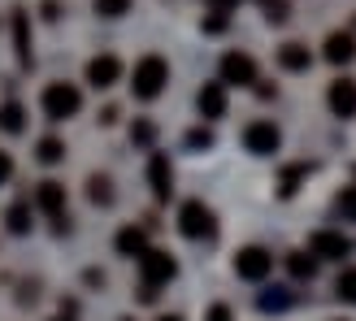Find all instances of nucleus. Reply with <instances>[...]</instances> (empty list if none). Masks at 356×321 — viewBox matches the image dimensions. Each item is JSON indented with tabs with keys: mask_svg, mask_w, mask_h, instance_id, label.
I'll list each match as a JSON object with an SVG mask.
<instances>
[{
	"mask_svg": "<svg viewBox=\"0 0 356 321\" xmlns=\"http://www.w3.org/2000/svg\"><path fill=\"white\" fill-rule=\"evenodd\" d=\"M165 83H170V65H165V57L148 52V57L135 61V74H131V92H135V100H156V96L165 92Z\"/></svg>",
	"mask_w": 356,
	"mask_h": 321,
	"instance_id": "nucleus-1",
	"label": "nucleus"
},
{
	"mask_svg": "<svg viewBox=\"0 0 356 321\" xmlns=\"http://www.w3.org/2000/svg\"><path fill=\"white\" fill-rule=\"evenodd\" d=\"M178 230L195 243H209V239H218V217H213V208L204 200H187L178 208Z\"/></svg>",
	"mask_w": 356,
	"mask_h": 321,
	"instance_id": "nucleus-2",
	"label": "nucleus"
},
{
	"mask_svg": "<svg viewBox=\"0 0 356 321\" xmlns=\"http://www.w3.org/2000/svg\"><path fill=\"white\" fill-rule=\"evenodd\" d=\"M40 104H44V117L48 122H65V117H74L83 109V92H79L74 83H48Z\"/></svg>",
	"mask_w": 356,
	"mask_h": 321,
	"instance_id": "nucleus-3",
	"label": "nucleus"
},
{
	"mask_svg": "<svg viewBox=\"0 0 356 321\" xmlns=\"http://www.w3.org/2000/svg\"><path fill=\"white\" fill-rule=\"evenodd\" d=\"M178 278V261L170 256V252H161V247H148L144 256H139V282L144 287H156L161 291L165 282H174Z\"/></svg>",
	"mask_w": 356,
	"mask_h": 321,
	"instance_id": "nucleus-4",
	"label": "nucleus"
},
{
	"mask_svg": "<svg viewBox=\"0 0 356 321\" xmlns=\"http://www.w3.org/2000/svg\"><path fill=\"white\" fill-rule=\"evenodd\" d=\"M243 148L252 152V156H274L282 148V131L274 126V122H248L243 126Z\"/></svg>",
	"mask_w": 356,
	"mask_h": 321,
	"instance_id": "nucleus-5",
	"label": "nucleus"
},
{
	"mask_svg": "<svg viewBox=\"0 0 356 321\" xmlns=\"http://www.w3.org/2000/svg\"><path fill=\"white\" fill-rule=\"evenodd\" d=\"M35 208H40L44 217L57 222V230H70V217H65V187H61V183L44 178V183L35 187Z\"/></svg>",
	"mask_w": 356,
	"mask_h": 321,
	"instance_id": "nucleus-6",
	"label": "nucleus"
},
{
	"mask_svg": "<svg viewBox=\"0 0 356 321\" xmlns=\"http://www.w3.org/2000/svg\"><path fill=\"white\" fill-rule=\"evenodd\" d=\"M235 274L243 282H265L274 274V256L265 252V247H239L235 252Z\"/></svg>",
	"mask_w": 356,
	"mask_h": 321,
	"instance_id": "nucleus-7",
	"label": "nucleus"
},
{
	"mask_svg": "<svg viewBox=\"0 0 356 321\" xmlns=\"http://www.w3.org/2000/svg\"><path fill=\"white\" fill-rule=\"evenodd\" d=\"M222 83L226 87H252L257 83V61L248 52H226L222 57Z\"/></svg>",
	"mask_w": 356,
	"mask_h": 321,
	"instance_id": "nucleus-8",
	"label": "nucleus"
},
{
	"mask_svg": "<svg viewBox=\"0 0 356 321\" xmlns=\"http://www.w3.org/2000/svg\"><path fill=\"white\" fill-rule=\"evenodd\" d=\"M309 252H313L317 261H343V256L352 252V239L339 235V230H317V235L309 239Z\"/></svg>",
	"mask_w": 356,
	"mask_h": 321,
	"instance_id": "nucleus-9",
	"label": "nucleus"
},
{
	"mask_svg": "<svg viewBox=\"0 0 356 321\" xmlns=\"http://www.w3.org/2000/svg\"><path fill=\"white\" fill-rule=\"evenodd\" d=\"M148 187H152V195L161 204L174 195V170H170V156L165 152H152L148 156Z\"/></svg>",
	"mask_w": 356,
	"mask_h": 321,
	"instance_id": "nucleus-10",
	"label": "nucleus"
},
{
	"mask_svg": "<svg viewBox=\"0 0 356 321\" xmlns=\"http://www.w3.org/2000/svg\"><path fill=\"white\" fill-rule=\"evenodd\" d=\"M118 79H122V61L113 57V52H104V57H92V61H87V83H92L96 92H109Z\"/></svg>",
	"mask_w": 356,
	"mask_h": 321,
	"instance_id": "nucleus-11",
	"label": "nucleus"
},
{
	"mask_svg": "<svg viewBox=\"0 0 356 321\" xmlns=\"http://www.w3.org/2000/svg\"><path fill=\"white\" fill-rule=\"evenodd\" d=\"M326 104H330V113L334 117H356V79H334L330 83V92H326Z\"/></svg>",
	"mask_w": 356,
	"mask_h": 321,
	"instance_id": "nucleus-12",
	"label": "nucleus"
},
{
	"mask_svg": "<svg viewBox=\"0 0 356 321\" xmlns=\"http://www.w3.org/2000/svg\"><path fill=\"white\" fill-rule=\"evenodd\" d=\"M322 57H326L330 65H348V61H356V35H352V31H334V35H326Z\"/></svg>",
	"mask_w": 356,
	"mask_h": 321,
	"instance_id": "nucleus-13",
	"label": "nucleus"
},
{
	"mask_svg": "<svg viewBox=\"0 0 356 321\" xmlns=\"http://www.w3.org/2000/svg\"><path fill=\"white\" fill-rule=\"evenodd\" d=\"M195 104H200V117H209V122L226 117V83H204Z\"/></svg>",
	"mask_w": 356,
	"mask_h": 321,
	"instance_id": "nucleus-14",
	"label": "nucleus"
},
{
	"mask_svg": "<svg viewBox=\"0 0 356 321\" xmlns=\"http://www.w3.org/2000/svg\"><path fill=\"white\" fill-rule=\"evenodd\" d=\"M13 52H17V65H31V17L26 9H13Z\"/></svg>",
	"mask_w": 356,
	"mask_h": 321,
	"instance_id": "nucleus-15",
	"label": "nucleus"
},
{
	"mask_svg": "<svg viewBox=\"0 0 356 321\" xmlns=\"http://www.w3.org/2000/svg\"><path fill=\"white\" fill-rule=\"evenodd\" d=\"M118 252L122 256H131V261H139V256H144L148 252V230L144 226H127V230H118Z\"/></svg>",
	"mask_w": 356,
	"mask_h": 321,
	"instance_id": "nucleus-16",
	"label": "nucleus"
},
{
	"mask_svg": "<svg viewBox=\"0 0 356 321\" xmlns=\"http://www.w3.org/2000/svg\"><path fill=\"white\" fill-rule=\"evenodd\" d=\"M278 65L287 69V74H305V69L313 65V52H309L305 44H296V40H291V44H282V48H278Z\"/></svg>",
	"mask_w": 356,
	"mask_h": 321,
	"instance_id": "nucleus-17",
	"label": "nucleus"
},
{
	"mask_svg": "<svg viewBox=\"0 0 356 321\" xmlns=\"http://www.w3.org/2000/svg\"><path fill=\"white\" fill-rule=\"evenodd\" d=\"M0 131H5V135H22V131H26V109H22L17 100H5V104H0Z\"/></svg>",
	"mask_w": 356,
	"mask_h": 321,
	"instance_id": "nucleus-18",
	"label": "nucleus"
},
{
	"mask_svg": "<svg viewBox=\"0 0 356 321\" xmlns=\"http://www.w3.org/2000/svg\"><path fill=\"white\" fill-rule=\"evenodd\" d=\"M291 299H296V295H291L287 287H265V291L257 295V308H261V313H282V308H291Z\"/></svg>",
	"mask_w": 356,
	"mask_h": 321,
	"instance_id": "nucleus-19",
	"label": "nucleus"
},
{
	"mask_svg": "<svg viewBox=\"0 0 356 321\" xmlns=\"http://www.w3.org/2000/svg\"><path fill=\"white\" fill-rule=\"evenodd\" d=\"M287 270H291L296 282H313L317 278V256L313 252H291L287 256Z\"/></svg>",
	"mask_w": 356,
	"mask_h": 321,
	"instance_id": "nucleus-20",
	"label": "nucleus"
},
{
	"mask_svg": "<svg viewBox=\"0 0 356 321\" xmlns=\"http://www.w3.org/2000/svg\"><path fill=\"white\" fill-rule=\"evenodd\" d=\"M87 200L100 204V208H109L113 204V183L104 174H92V178H87Z\"/></svg>",
	"mask_w": 356,
	"mask_h": 321,
	"instance_id": "nucleus-21",
	"label": "nucleus"
},
{
	"mask_svg": "<svg viewBox=\"0 0 356 321\" xmlns=\"http://www.w3.org/2000/svg\"><path fill=\"white\" fill-rule=\"evenodd\" d=\"M305 178H309V165H287V170H282V178H278V195H282V200H291Z\"/></svg>",
	"mask_w": 356,
	"mask_h": 321,
	"instance_id": "nucleus-22",
	"label": "nucleus"
},
{
	"mask_svg": "<svg viewBox=\"0 0 356 321\" xmlns=\"http://www.w3.org/2000/svg\"><path fill=\"white\" fill-rule=\"evenodd\" d=\"M5 226H9V235H31V204H13L5 213Z\"/></svg>",
	"mask_w": 356,
	"mask_h": 321,
	"instance_id": "nucleus-23",
	"label": "nucleus"
},
{
	"mask_svg": "<svg viewBox=\"0 0 356 321\" xmlns=\"http://www.w3.org/2000/svg\"><path fill=\"white\" fill-rule=\"evenodd\" d=\"M35 156H40L44 165H57V160L65 156V144H61L57 135H48V139H40V148H35Z\"/></svg>",
	"mask_w": 356,
	"mask_h": 321,
	"instance_id": "nucleus-24",
	"label": "nucleus"
},
{
	"mask_svg": "<svg viewBox=\"0 0 356 321\" xmlns=\"http://www.w3.org/2000/svg\"><path fill=\"white\" fill-rule=\"evenodd\" d=\"M334 295H339L343 304H356V265H348V270L339 274V282H334Z\"/></svg>",
	"mask_w": 356,
	"mask_h": 321,
	"instance_id": "nucleus-25",
	"label": "nucleus"
},
{
	"mask_svg": "<svg viewBox=\"0 0 356 321\" xmlns=\"http://www.w3.org/2000/svg\"><path fill=\"white\" fill-rule=\"evenodd\" d=\"M131 144H139V148H152L156 144V126H152L148 117H139L135 126H131Z\"/></svg>",
	"mask_w": 356,
	"mask_h": 321,
	"instance_id": "nucleus-26",
	"label": "nucleus"
},
{
	"mask_svg": "<svg viewBox=\"0 0 356 321\" xmlns=\"http://www.w3.org/2000/svg\"><path fill=\"white\" fill-rule=\"evenodd\" d=\"M92 9L100 17H122V13H131V0H92Z\"/></svg>",
	"mask_w": 356,
	"mask_h": 321,
	"instance_id": "nucleus-27",
	"label": "nucleus"
},
{
	"mask_svg": "<svg viewBox=\"0 0 356 321\" xmlns=\"http://www.w3.org/2000/svg\"><path fill=\"white\" fill-rule=\"evenodd\" d=\"M334 208H339V213H343L348 222H356V183L339 191V200H334Z\"/></svg>",
	"mask_w": 356,
	"mask_h": 321,
	"instance_id": "nucleus-28",
	"label": "nucleus"
},
{
	"mask_svg": "<svg viewBox=\"0 0 356 321\" xmlns=\"http://www.w3.org/2000/svg\"><path fill=\"white\" fill-rule=\"evenodd\" d=\"M261 9H265V17H270V22H287V17H291L287 0H261Z\"/></svg>",
	"mask_w": 356,
	"mask_h": 321,
	"instance_id": "nucleus-29",
	"label": "nucleus"
},
{
	"mask_svg": "<svg viewBox=\"0 0 356 321\" xmlns=\"http://www.w3.org/2000/svg\"><path fill=\"white\" fill-rule=\"evenodd\" d=\"M187 148H195V152H200V148H213V131H209V126L191 131V135H187Z\"/></svg>",
	"mask_w": 356,
	"mask_h": 321,
	"instance_id": "nucleus-30",
	"label": "nucleus"
},
{
	"mask_svg": "<svg viewBox=\"0 0 356 321\" xmlns=\"http://www.w3.org/2000/svg\"><path fill=\"white\" fill-rule=\"evenodd\" d=\"M204 321H235V313H230V304H213L204 313Z\"/></svg>",
	"mask_w": 356,
	"mask_h": 321,
	"instance_id": "nucleus-31",
	"label": "nucleus"
},
{
	"mask_svg": "<svg viewBox=\"0 0 356 321\" xmlns=\"http://www.w3.org/2000/svg\"><path fill=\"white\" fill-rule=\"evenodd\" d=\"M204 31H209V35H222V31H226V13H218V9H213V17L204 22Z\"/></svg>",
	"mask_w": 356,
	"mask_h": 321,
	"instance_id": "nucleus-32",
	"label": "nucleus"
},
{
	"mask_svg": "<svg viewBox=\"0 0 356 321\" xmlns=\"http://www.w3.org/2000/svg\"><path fill=\"white\" fill-rule=\"evenodd\" d=\"M9 178H13V156L0 152V183H9Z\"/></svg>",
	"mask_w": 356,
	"mask_h": 321,
	"instance_id": "nucleus-33",
	"label": "nucleus"
},
{
	"mask_svg": "<svg viewBox=\"0 0 356 321\" xmlns=\"http://www.w3.org/2000/svg\"><path fill=\"white\" fill-rule=\"evenodd\" d=\"M204 5H209V9H218V13H230V9L239 5V0H204Z\"/></svg>",
	"mask_w": 356,
	"mask_h": 321,
	"instance_id": "nucleus-34",
	"label": "nucleus"
},
{
	"mask_svg": "<svg viewBox=\"0 0 356 321\" xmlns=\"http://www.w3.org/2000/svg\"><path fill=\"white\" fill-rule=\"evenodd\" d=\"M100 122H104V126H113V122H118V104H104V113H100Z\"/></svg>",
	"mask_w": 356,
	"mask_h": 321,
	"instance_id": "nucleus-35",
	"label": "nucleus"
},
{
	"mask_svg": "<svg viewBox=\"0 0 356 321\" xmlns=\"http://www.w3.org/2000/svg\"><path fill=\"white\" fill-rule=\"evenodd\" d=\"M156 321H183V317H178V313H165V317H156Z\"/></svg>",
	"mask_w": 356,
	"mask_h": 321,
	"instance_id": "nucleus-36",
	"label": "nucleus"
},
{
	"mask_svg": "<svg viewBox=\"0 0 356 321\" xmlns=\"http://www.w3.org/2000/svg\"><path fill=\"white\" fill-rule=\"evenodd\" d=\"M57 321H74V317H57Z\"/></svg>",
	"mask_w": 356,
	"mask_h": 321,
	"instance_id": "nucleus-37",
	"label": "nucleus"
},
{
	"mask_svg": "<svg viewBox=\"0 0 356 321\" xmlns=\"http://www.w3.org/2000/svg\"><path fill=\"white\" fill-rule=\"evenodd\" d=\"M122 321H131V317H122Z\"/></svg>",
	"mask_w": 356,
	"mask_h": 321,
	"instance_id": "nucleus-38",
	"label": "nucleus"
}]
</instances>
